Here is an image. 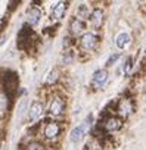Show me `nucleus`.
Wrapping results in <instances>:
<instances>
[{
  "label": "nucleus",
  "instance_id": "nucleus-1",
  "mask_svg": "<svg viewBox=\"0 0 146 150\" xmlns=\"http://www.w3.org/2000/svg\"><path fill=\"white\" fill-rule=\"evenodd\" d=\"M98 43H99V35H98L95 31H87V33H84V34L80 37V40H78V47H80V50L89 53V52L95 50V47L98 46Z\"/></svg>",
  "mask_w": 146,
  "mask_h": 150
},
{
  "label": "nucleus",
  "instance_id": "nucleus-2",
  "mask_svg": "<svg viewBox=\"0 0 146 150\" xmlns=\"http://www.w3.org/2000/svg\"><path fill=\"white\" fill-rule=\"evenodd\" d=\"M61 132H62V127L58 121H49L44 124L43 127V138L47 140V141H56L59 137H61Z\"/></svg>",
  "mask_w": 146,
  "mask_h": 150
},
{
  "label": "nucleus",
  "instance_id": "nucleus-3",
  "mask_svg": "<svg viewBox=\"0 0 146 150\" xmlns=\"http://www.w3.org/2000/svg\"><path fill=\"white\" fill-rule=\"evenodd\" d=\"M65 108H66V102L62 96L56 94L50 99V103H49V115L53 116V118H59L65 113Z\"/></svg>",
  "mask_w": 146,
  "mask_h": 150
},
{
  "label": "nucleus",
  "instance_id": "nucleus-4",
  "mask_svg": "<svg viewBox=\"0 0 146 150\" xmlns=\"http://www.w3.org/2000/svg\"><path fill=\"white\" fill-rule=\"evenodd\" d=\"M90 127H92V116H89L86 121H83L80 125H77L74 129L71 131V134H69V140H71L72 143H78V141H80V140L89 132Z\"/></svg>",
  "mask_w": 146,
  "mask_h": 150
},
{
  "label": "nucleus",
  "instance_id": "nucleus-5",
  "mask_svg": "<svg viewBox=\"0 0 146 150\" xmlns=\"http://www.w3.org/2000/svg\"><path fill=\"white\" fill-rule=\"evenodd\" d=\"M115 110H117V113H118V118H121V119L128 118V116L133 113V110H134L133 100H131V99H127V97L120 99L118 103H117V109H115Z\"/></svg>",
  "mask_w": 146,
  "mask_h": 150
},
{
  "label": "nucleus",
  "instance_id": "nucleus-6",
  "mask_svg": "<svg viewBox=\"0 0 146 150\" xmlns=\"http://www.w3.org/2000/svg\"><path fill=\"white\" fill-rule=\"evenodd\" d=\"M121 127H122V119L118 116H108L102 122V128L105 132H115V131L121 129Z\"/></svg>",
  "mask_w": 146,
  "mask_h": 150
},
{
  "label": "nucleus",
  "instance_id": "nucleus-7",
  "mask_svg": "<svg viewBox=\"0 0 146 150\" xmlns=\"http://www.w3.org/2000/svg\"><path fill=\"white\" fill-rule=\"evenodd\" d=\"M89 21H90V25L95 30H99L103 25V22H105V11L102 8H95L92 11V13H90Z\"/></svg>",
  "mask_w": 146,
  "mask_h": 150
},
{
  "label": "nucleus",
  "instance_id": "nucleus-8",
  "mask_svg": "<svg viewBox=\"0 0 146 150\" xmlns=\"http://www.w3.org/2000/svg\"><path fill=\"white\" fill-rule=\"evenodd\" d=\"M43 113H44V106H43V103L38 102V100H36V102H33L31 106H30L28 121H30V122H37V121L43 116Z\"/></svg>",
  "mask_w": 146,
  "mask_h": 150
},
{
  "label": "nucleus",
  "instance_id": "nucleus-9",
  "mask_svg": "<svg viewBox=\"0 0 146 150\" xmlns=\"http://www.w3.org/2000/svg\"><path fill=\"white\" fill-rule=\"evenodd\" d=\"M108 77H109V74L106 69H98L95 74H93V80H92V86L95 88H100L103 87V84L108 81Z\"/></svg>",
  "mask_w": 146,
  "mask_h": 150
},
{
  "label": "nucleus",
  "instance_id": "nucleus-10",
  "mask_svg": "<svg viewBox=\"0 0 146 150\" xmlns=\"http://www.w3.org/2000/svg\"><path fill=\"white\" fill-rule=\"evenodd\" d=\"M84 27H86V24H84V21H81V19H78V18H72L71 19V22H69V34L71 35H83L84 34Z\"/></svg>",
  "mask_w": 146,
  "mask_h": 150
},
{
  "label": "nucleus",
  "instance_id": "nucleus-11",
  "mask_svg": "<svg viewBox=\"0 0 146 150\" xmlns=\"http://www.w3.org/2000/svg\"><path fill=\"white\" fill-rule=\"evenodd\" d=\"M40 19H41V11L38 9V8H31L28 12H27V24L30 25V27H36V25H38V22H40Z\"/></svg>",
  "mask_w": 146,
  "mask_h": 150
},
{
  "label": "nucleus",
  "instance_id": "nucleus-12",
  "mask_svg": "<svg viewBox=\"0 0 146 150\" xmlns=\"http://www.w3.org/2000/svg\"><path fill=\"white\" fill-rule=\"evenodd\" d=\"M68 3L66 2H59V3H56L55 6H53V9H52V19L53 21H61L62 18H63V15H65V12H66V6Z\"/></svg>",
  "mask_w": 146,
  "mask_h": 150
},
{
  "label": "nucleus",
  "instance_id": "nucleus-13",
  "mask_svg": "<svg viewBox=\"0 0 146 150\" xmlns=\"http://www.w3.org/2000/svg\"><path fill=\"white\" fill-rule=\"evenodd\" d=\"M130 43H131V37L128 33H120L115 38V44L118 49H125Z\"/></svg>",
  "mask_w": 146,
  "mask_h": 150
},
{
  "label": "nucleus",
  "instance_id": "nucleus-14",
  "mask_svg": "<svg viewBox=\"0 0 146 150\" xmlns=\"http://www.w3.org/2000/svg\"><path fill=\"white\" fill-rule=\"evenodd\" d=\"M90 13H92V11H90V8H89L87 5H80L78 9H77L75 18H78V19H81V21H86V19L90 18Z\"/></svg>",
  "mask_w": 146,
  "mask_h": 150
},
{
  "label": "nucleus",
  "instance_id": "nucleus-15",
  "mask_svg": "<svg viewBox=\"0 0 146 150\" xmlns=\"http://www.w3.org/2000/svg\"><path fill=\"white\" fill-rule=\"evenodd\" d=\"M102 147H103L102 141H100L98 137H92V138L86 143L84 150H102Z\"/></svg>",
  "mask_w": 146,
  "mask_h": 150
},
{
  "label": "nucleus",
  "instance_id": "nucleus-16",
  "mask_svg": "<svg viewBox=\"0 0 146 150\" xmlns=\"http://www.w3.org/2000/svg\"><path fill=\"white\" fill-rule=\"evenodd\" d=\"M59 69H52L49 74H47V78H46V84L47 86H53L59 81Z\"/></svg>",
  "mask_w": 146,
  "mask_h": 150
},
{
  "label": "nucleus",
  "instance_id": "nucleus-17",
  "mask_svg": "<svg viewBox=\"0 0 146 150\" xmlns=\"http://www.w3.org/2000/svg\"><path fill=\"white\" fill-rule=\"evenodd\" d=\"M25 150H46V147H44V144H43L41 141L34 140V141H31V143L27 144Z\"/></svg>",
  "mask_w": 146,
  "mask_h": 150
},
{
  "label": "nucleus",
  "instance_id": "nucleus-18",
  "mask_svg": "<svg viewBox=\"0 0 146 150\" xmlns=\"http://www.w3.org/2000/svg\"><path fill=\"white\" fill-rule=\"evenodd\" d=\"M72 60H74V53H72L71 50H66V52L62 54V63H63V65H69Z\"/></svg>",
  "mask_w": 146,
  "mask_h": 150
},
{
  "label": "nucleus",
  "instance_id": "nucleus-19",
  "mask_svg": "<svg viewBox=\"0 0 146 150\" xmlns=\"http://www.w3.org/2000/svg\"><path fill=\"white\" fill-rule=\"evenodd\" d=\"M131 66H133V59L128 57V59L125 60V63L122 65V71H124V74H128V72L131 71Z\"/></svg>",
  "mask_w": 146,
  "mask_h": 150
},
{
  "label": "nucleus",
  "instance_id": "nucleus-20",
  "mask_svg": "<svg viewBox=\"0 0 146 150\" xmlns=\"http://www.w3.org/2000/svg\"><path fill=\"white\" fill-rule=\"evenodd\" d=\"M120 56H121L120 53H114V54H112V56H111V57L106 60V66H112V65H114V63H115V62L120 59Z\"/></svg>",
  "mask_w": 146,
  "mask_h": 150
},
{
  "label": "nucleus",
  "instance_id": "nucleus-21",
  "mask_svg": "<svg viewBox=\"0 0 146 150\" xmlns=\"http://www.w3.org/2000/svg\"><path fill=\"white\" fill-rule=\"evenodd\" d=\"M6 108V97L5 94H0V110H3Z\"/></svg>",
  "mask_w": 146,
  "mask_h": 150
},
{
  "label": "nucleus",
  "instance_id": "nucleus-22",
  "mask_svg": "<svg viewBox=\"0 0 146 150\" xmlns=\"http://www.w3.org/2000/svg\"><path fill=\"white\" fill-rule=\"evenodd\" d=\"M0 149H2V144H0Z\"/></svg>",
  "mask_w": 146,
  "mask_h": 150
}]
</instances>
